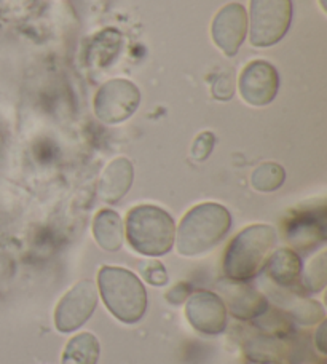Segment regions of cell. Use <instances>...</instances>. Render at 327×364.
Returning <instances> with one entry per match:
<instances>
[{
	"mask_svg": "<svg viewBox=\"0 0 327 364\" xmlns=\"http://www.w3.org/2000/svg\"><path fill=\"white\" fill-rule=\"evenodd\" d=\"M224 291L232 314L237 318H241V320H250V318L259 316L267 309L265 297L256 289H251L250 286L227 283Z\"/></svg>",
	"mask_w": 327,
	"mask_h": 364,
	"instance_id": "obj_12",
	"label": "cell"
},
{
	"mask_svg": "<svg viewBox=\"0 0 327 364\" xmlns=\"http://www.w3.org/2000/svg\"><path fill=\"white\" fill-rule=\"evenodd\" d=\"M100 292L104 304L117 320L134 324L147 310V292L133 272L120 267L100 270Z\"/></svg>",
	"mask_w": 327,
	"mask_h": 364,
	"instance_id": "obj_4",
	"label": "cell"
},
{
	"mask_svg": "<svg viewBox=\"0 0 327 364\" xmlns=\"http://www.w3.org/2000/svg\"><path fill=\"white\" fill-rule=\"evenodd\" d=\"M127 238L142 256L159 257L173 250L176 224L171 214L154 205L133 208L127 218Z\"/></svg>",
	"mask_w": 327,
	"mask_h": 364,
	"instance_id": "obj_3",
	"label": "cell"
},
{
	"mask_svg": "<svg viewBox=\"0 0 327 364\" xmlns=\"http://www.w3.org/2000/svg\"><path fill=\"white\" fill-rule=\"evenodd\" d=\"M326 284V255L321 252L305 273V286L311 291L323 289Z\"/></svg>",
	"mask_w": 327,
	"mask_h": 364,
	"instance_id": "obj_17",
	"label": "cell"
},
{
	"mask_svg": "<svg viewBox=\"0 0 327 364\" xmlns=\"http://www.w3.org/2000/svg\"><path fill=\"white\" fill-rule=\"evenodd\" d=\"M134 170L131 161L125 157L115 159L106 166L97 186V195L106 203H117L128 193L133 184Z\"/></svg>",
	"mask_w": 327,
	"mask_h": 364,
	"instance_id": "obj_11",
	"label": "cell"
},
{
	"mask_svg": "<svg viewBox=\"0 0 327 364\" xmlns=\"http://www.w3.org/2000/svg\"><path fill=\"white\" fill-rule=\"evenodd\" d=\"M93 235L102 250L115 252L123 246V223L119 214L112 210L97 213L93 223Z\"/></svg>",
	"mask_w": 327,
	"mask_h": 364,
	"instance_id": "obj_13",
	"label": "cell"
},
{
	"mask_svg": "<svg viewBox=\"0 0 327 364\" xmlns=\"http://www.w3.org/2000/svg\"><path fill=\"white\" fill-rule=\"evenodd\" d=\"M232 216L225 206L201 203L181 220L178 251L182 256H198L218 246L230 230Z\"/></svg>",
	"mask_w": 327,
	"mask_h": 364,
	"instance_id": "obj_1",
	"label": "cell"
},
{
	"mask_svg": "<svg viewBox=\"0 0 327 364\" xmlns=\"http://www.w3.org/2000/svg\"><path fill=\"white\" fill-rule=\"evenodd\" d=\"M186 314L192 326L200 333L220 334L227 326L225 302L214 292H196L188 299Z\"/></svg>",
	"mask_w": 327,
	"mask_h": 364,
	"instance_id": "obj_10",
	"label": "cell"
},
{
	"mask_svg": "<svg viewBox=\"0 0 327 364\" xmlns=\"http://www.w3.org/2000/svg\"><path fill=\"white\" fill-rule=\"evenodd\" d=\"M213 147H214V134L205 132L198 134L193 141V146H192V157L196 161H203L209 157V154L213 152Z\"/></svg>",
	"mask_w": 327,
	"mask_h": 364,
	"instance_id": "obj_18",
	"label": "cell"
},
{
	"mask_svg": "<svg viewBox=\"0 0 327 364\" xmlns=\"http://www.w3.org/2000/svg\"><path fill=\"white\" fill-rule=\"evenodd\" d=\"M286 173L277 164H264L251 176V184L259 192H273L283 186Z\"/></svg>",
	"mask_w": 327,
	"mask_h": 364,
	"instance_id": "obj_16",
	"label": "cell"
},
{
	"mask_svg": "<svg viewBox=\"0 0 327 364\" xmlns=\"http://www.w3.org/2000/svg\"><path fill=\"white\" fill-rule=\"evenodd\" d=\"M278 70L268 61H252L240 75L238 88L243 100L251 106H267L278 95Z\"/></svg>",
	"mask_w": 327,
	"mask_h": 364,
	"instance_id": "obj_8",
	"label": "cell"
},
{
	"mask_svg": "<svg viewBox=\"0 0 327 364\" xmlns=\"http://www.w3.org/2000/svg\"><path fill=\"white\" fill-rule=\"evenodd\" d=\"M267 273L274 283L281 286L294 284L302 273V262L299 256L291 250H279L268 257L265 264Z\"/></svg>",
	"mask_w": 327,
	"mask_h": 364,
	"instance_id": "obj_14",
	"label": "cell"
},
{
	"mask_svg": "<svg viewBox=\"0 0 327 364\" xmlns=\"http://www.w3.org/2000/svg\"><path fill=\"white\" fill-rule=\"evenodd\" d=\"M246 32L247 13L245 6L240 4H228L222 6L211 26L213 41L227 56L238 53L241 43L246 38Z\"/></svg>",
	"mask_w": 327,
	"mask_h": 364,
	"instance_id": "obj_9",
	"label": "cell"
},
{
	"mask_svg": "<svg viewBox=\"0 0 327 364\" xmlns=\"http://www.w3.org/2000/svg\"><path fill=\"white\" fill-rule=\"evenodd\" d=\"M292 19L291 0H251L250 38L254 47H273L289 31Z\"/></svg>",
	"mask_w": 327,
	"mask_h": 364,
	"instance_id": "obj_5",
	"label": "cell"
},
{
	"mask_svg": "<svg viewBox=\"0 0 327 364\" xmlns=\"http://www.w3.org/2000/svg\"><path fill=\"white\" fill-rule=\"evenodd\" d=\"M100 342L90 333H82L68 342L63 353V364H97Z\"/></svg>",
	"mask_w": 327,
	"mask_h": 364,
	"instance_id": "obj_15",
	"label": "cell"
},
{
	"mask_svg": "<svg viewBox=\"0 0 327 364\" xmlns=\"http://www.w3.org/2000/svg\"><path fill=\"white\" fill-rule=\"evenodd\" d=\"M97 307V291L93 282L85 279L65 292L55 311V323L61 333H72L90 320Z\"/></svg>",
	"mask_w": 327,
	"mask_h": 364,
	"instance_id": "obj_7",
	"label": "cell"
},
{
	"mask_svg": "<svg viewBox=\"0 0 327 364\" xmlns=\"http://www.w3.org/2000/svg\"><path fill=\"white\" fill-rule=\"evenodd\" d=\"M142 273H144V278L154 286H163L168 282V273H166V269L163 267L161 262H156V261L147 262V265H144L142 267Z\"/></svg>",
	"mask_w": 327,
	"mask_h": 364,
	"instance_id": "obj_19",
	"label": "cell"
},
{
	"mask_svg": "<svg viewBox=\"0 0 327 364\" xmlns=\"http://www.w3.org/2000/svg\"><path fill=\"white\" fill-rule=\"evenodd\" d=\"M139 90L129 80L115 79L100 88L95 97V112L97 119L109 125L128 120L139 107Z\"/></svg>",
	"mask_w": 327,
	"mask_h": 364,
	"instance_id": "obj_6",
	"label": "cell"
},
{
	"mask_svg": "<svg viewBox=\"0 0 327 364\" xmlns=\"http://www.w3.org/2000/svg\"><path fill=\"white\" fill-rule=\"evenodd\" d=\"M277 230L270 225L256 224L238 233L228 245L224 257V273L233 282H246L265 267L277 246Z\"/></svg>",
	"mask_w": 327,
	"mask_h": 364,
	"instance_id": "obj_2",
	"label": "cell"
}]
</instances>
